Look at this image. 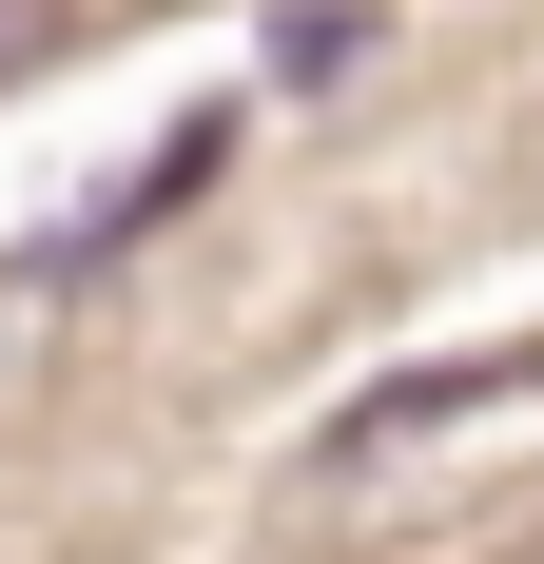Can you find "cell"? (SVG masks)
Returning a JSON list of instances; mask_svg holds the SVG:
<instances>
[{
	"label": "cell",
	"instance_id": "cell-2",
	"mask_svg": "<svg viewBox=\"0 0 544 564\" xmlns=\"http://www.w3.org/2000/svg\"><path fill=\"white\" fill-rule=\"evenodd\" d=\"M58 40V0H0V78H20V58H40Z\"/></svg>",
	"mask_w": 544,
	"mask_h": 564
},
{
	"label": "cell",
	"instance_id": "cell-1",
	"mask_svg": "<svg viewBox=\"0 0 544 564\" xmlns=\"http://www.w3.org/2000/svg\"><path fill=\"white\" fill-rule=\"evenodd\" d=\"M544 390V332H505V350H447V370H389V390H350L312 429V487H350V467H389V448H428V429H467V409H525Z\"/></svg>",
	"mask_w": 544,
	"mask_h": 564
}]
</instances>
